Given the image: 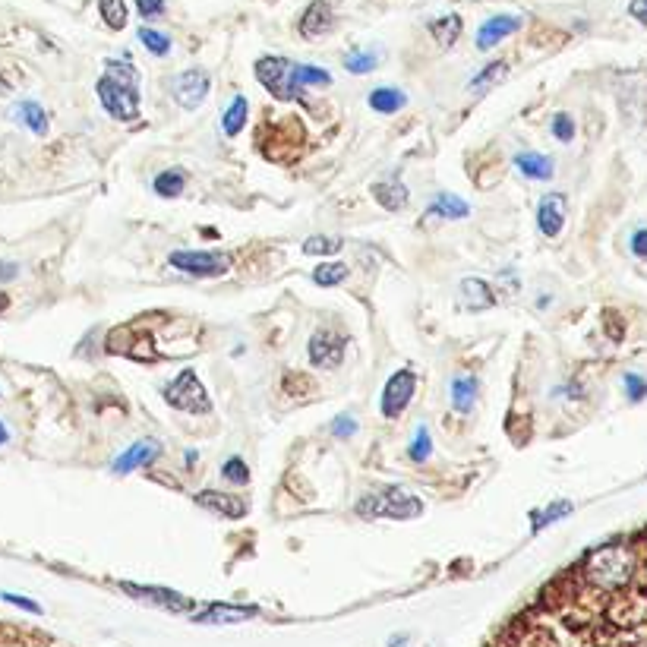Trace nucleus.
I'll use <instances>...</instances> for the list:
<instances>
[{"label":"nucleus","instance_id":"17","mask_svg":"<svg viewBox=\"0 0 647 647\" xmlns=\"http://www.w3.org/2000/svg\"><path fill=\"white\" fill-rule=\"evenodd\" d=\"M124 591L136 600L143 603H155V606H165V610H187L190 600L180 597L174 591H165V588H139V584H124Z\"/></svg>","mask_w":647,"mask_h":647},{"label":"nucleus","instance_id":"39","mask_svg":"<svg viewBox=\"0 0 647 647\" xmlns=\"http://www.w3.org/2000/svg\"><path fill=\"white\" fill-rule=\"evenodd\" d=\"M625 395H629L632 401H641L644 395H647V379L644 376H638V373H625Z\"/></svg>","mask_w":647,"mask_h":647},{"label":"nucleus","instance_id":"29","mask_svg":"<svg viewBox=\"0 0 647 647\" xmlns=\"http://www.w3.org/2000/svg\"><path fill=\"white\" fill-rule=\"evenodd\" d=\"M98 13H101V19H105V26L108 29H114V32H120L127 26V4L124 0H98Z\"/></svg>","mask_w":647,"mask_h":647},{"label":"nucleus","instance_id":"22","mask_svg":"<svg viewBox=\"0 0 647 647\" xmlns=\"http://www.w3.org/2000/svg\"><path fill=\"white\" fill-rule=\"evenodd\" d=\"M461 16L458 13H446V16H436L430 23V35L436 38V45L442 48H452L458 38H461Z\"/></svg>","mask_w":647,"mask_h":647},{"label":"nucleus","instance_id":"5","mask_svg":"<svg viewBox=\"0 0 647 647\" xmlns=\"http://www.w3.org/2000/svg\"><path fill=\"white\" fill-rule=\"evenodd\" d=\"M168 262L177 272L196 275V278H218L231 272V256L215 250H174Z\"/></svg>","mask_w":647,"mask_h":647},{"label":"nucleus","instance_id":"28","mask_svg":"<svg viewBox=\"0 0 647 647\" xmlns=\"http://www.w3.org/2000/svg\"><path fill=\"white\" fill-rule=\"evenodd\" d=\"M155 193L158 196H165V199H174V196H180L184 193V187H187V174L180 171V168H174V171H161L158 177H155Z\"/></svg>","mask_w":647,"mask_h":647},{"label":"nucleus","instance_id":"25","mask_svg":"<svg viewBox=\"0 0 647 647\" xmlns=\"http://www.w3.org/2000/svg\"><path fill=\"white\" fill-rule=\"evenodd\" d=\"M427 215H442V218H452V221H461V218H468L471 215V206L464 199L458 196H449V193H439L433 199V206Z\"/></svg>","mask_w":647,"mask_h":647},{"label":"nucleus","instance_id":"42","mask_svg":"<svg viewBox=\"0 0 647 647\" xmlns=\"http://www.w3.org/2000/svg\"><path fill=\"white\" fill-rule=\"evenodd\" d=\"M629 244H632V253H635V256L647 259V231H635Z\"/></svg>","mask_w":647,"mask_h":647},{"label":"nucleus","instance_id":"26","mask_svg":"<svg viewBox=\"0 0 647 647\" xmlns=\"http://www.w3.org/2000/svg\"><path fill=\"white\" fill-rule=\"evenodd\" d=\"M247 114H250V101L244 95H237L231 101V108L225 111V117H221V130H225L228 136H237L247 127Z\"/></svg>","mask_w":647,"mask_h":647},{"label":"nucleus","instance_id":"38","mask_svg":"<svg viewBox=\"0 0 647 647\" xmlns=\"http://www.w3.org/2000/svg\"><path fill=\"white\" fill-rule=\"evenodd\" d=\"M354 433H357V417H354V414H338V417L332 420V436L351 439Z\"/></svg>","mask_w":647,"mask_h":647},{"label":"nucleus","instance_id":"15","mask_svg":"<svg viewBox=\"0 0 647 647\" xmlns=\"http://www.w3.org/2000/svg\"><path fill=\"white\" fill-rule=\"evenodd\" d=\"M461 307L464 310H490L496 307V294L483 278H464L461 281Z\"/></svg>","mask_w":647,"mask_h":647},{"label":"nucleus","instance_id":"14","mask_svg":"<svg viewBox=\"0 0 647 647\" xmlns=\"http://www.w3.org/2000/svg\"><path fill=\"white\" fill-rule=\"evenodd\" d=\"M253 616H256L253 606H228V603H212L202 613H193V619L202 625H234V622H247Z\"/></svg>","mask_w":647,"mask_h":647},{"label":"nucleus","instance_id":"8","mask_svg":"<svg viewBox=\"0 0 647 647\" xmlns=\"http://www.w3.org/2000/svg\"><path fill=\"white\" fill-rule=\"evenodd\" d=\"M171 95L180 108L196 111L209 95V73L206 70H184L171 79Z\"/></svg>","mask_w":647,"mask_h":647},{"label":"nucleus","instance_id":"12","mask_svg":"<svg viewBox=\"0 0 647 647\" xmlns=\"http://www.w3.org/2000/svg\"><path fill=\"white\" fill-rule=\"evenodd\" d=\"M158 452H161V446H158L155 439H139V442H133L130 449H124V455L114 458L111 468H114V474H130L136 468H143V464L155 461Z\"/></svg>","mask_w":647,"mask_h":647},{"label":"nucleus","instance_id":"37","mask_svg":"<svg viewBox=\"0 0 647 647\" xmlns=\"http://www.w3.org/2000/svg\"><path fill=\"white\" fill-rule=\"evenodd\" d=\"M553 136L559 139V143H572V139H575V120L569 114H556L553 117Z\"/></svg>","mask_w":647,"mask_h":647},{"label":"nucleus","instance_id":"30","mask_svg":"<svg viewBox=\"0 0 647 647\" xmlns=\"http://www.w3.org/2000/svg\"><path fill=\"white\" fill-rule=\"evenodd\" d=\"M348 278V266L345 262H322V266L313 269V281L322 288H335Z\"/></svg>","mask_w":647,"mask_h":647},{"label":"nucleus","instance_id":"40","mask_svg":"<svg viewBox=\"0 0 647 647\" xmlns=\"http://www.w3.org/2000/svg\"><path fill=\"white\" fill-rule=\"evenodd\" d=\"M136 10L143 19H158L165 13V0H136Z\"/></svg>","mask_w":647,"mask_h":647},{"label":"nucleus","instance_id":"24","mask_svg":"<svg viewBox=\"0 0 647 647\" xmlns=\"http://www.w3.org/2000/svg\"><path fill=\"white\" fill-rule=\"evenodd\" d=\"M294 83H297V92L303 95L307 86H319V89L332 86V76H329V70L313 67V64H294Z\"/></svg>","mask_w":647,"mask_h":647},{"label":"nucleus","instance_id":"4","mask_svg":"<svg viewBox=\"0 0 647 647\" xmlns=\"http://www.w3.org/2000/svg\"><path fill=\"white\" fill-rule=\"evenodd\" d=\"M256 79L262 83V89L272 92L278 101L300 98L297 83H294V64L288 57H259L256 60Z\"/></svg>","mask_w":647,"mask_h":647},{"label":"nucleus","instance_id":"19","mask_svg":"<svg viewBox=\"0 0 647 647\" xmlns=\"http://www.w3.org/2000/svg\"><path fill=\"white\" fill-rule=\"evenodd\" d=\"M515 168L524 177H531V180H550L556 161L550 155H540V152H518L515 155Z\"/></svg>","mask_w":647,"mask_h":647},{"label":"nucleus","instance_id":"7","mask_svg":"<svg viewBox=\"0 0 647 647\" xmlns=\"http://www.w3.org/2000/svg\"><path fill=\"white\" fill-rule=\"evenodd\" d=\"M414 389H417V373L398 370L386 382V389H382V417H386V420H398L404 411H408V404L414 398Z\"/></svg>","mask_w":647,"mask_h":647},{"label":"nucleus","instance_id":"27","mask_svg":"<svg viewBox=\"0 0 647 647\" xmlns=\"http://www.w3.org/2000/svg\"><path fill=\"white\" fill-rule=\"evenodd\" d=\"M505 73H509V64H505V60H493V64H487L477 76H471L468 89H471V92H487V89H493L496 83H502Z\"/></svg>","mask_w":647,"mask_h":647},{"label":"nucleus","instance_id":"45","mask_svg":"<svg viewBox=\"0 0 647 647\" xmlns=\"http://www.w3.org/2000/svg\"><path fill=\"white\" fill-rule=\"evenodd\" d=\"M7 439H10V433H7V427H4V423H0V446H4Z\"/></svg>","mask_w":647,"mask_h":647},{"label":"nucleus","instance_id":"6","mask_svg":"<svg viewBox=\"0 0 647 647\" xmlns=\"http://www.w3.org/2000/svg\"><path fill=\"white\" fill-rule=\"evenodd\" d=\"M348 351V338L335 329H319L310 338V363L316 370H338Z\"/></svg>","mask_w":647,"mask_h":647},{"label":"nucleus","instance_id":"41","mask_svg":"<svg viewBox=\"0 0 647 647\" xmlns=\"http://www.w3.org/2000/svg\"><path fill=\"white\" fill-rule=\"evenodd\" d=\"M0 600H7V603H13V606H23V610H29V613H42V606H38L35 600H29V597H16V594H0Z\"/></svg>","mask_w":647,"mask_h":647},{"label":"nucleus","instance_id":"32","mask_svg":"<svg viewBox=\"0 0 647 647\" xmlns=\"http://www.w3.org/2000/svg\"><path fill=\"white\" fill-rule=\"evenodd\" d=\"M430 455H433V436H430L427 427H417V430H414V439H411V446H408V458H411L414 464H423Z\"/></svg>","mask_w":647,"mask_h":647},{"label":"nucleus","instance_id":"11","mask_svg":"<svg viewBox=\"0 0 647 647\" xmlns=\"http://www.w3.org/2000/svg\"><path fill=\"white\" fill-rule=\"evenodd\" d=\"M332 26H335V13H332L329 0H313L300 16V35L303 38H322V35L332 32Z\"/></svg>","mask_w":647,"mask_h":647},{"label":"nucleus","instance_id":"21","mask_svg":"<svg viewBox=\"0 0 647 647\" xmlns=\"http://www.w3.org/2000/svg\"><path fill=\"white\" fill-rule=\"evenodd\" d=\"M477 392H480L477 379L458 373V376L452 379V408H455L458 414H468V411L474 408V401H477Z\"/></svg>","mask_w":647,"mask_h":647},{"label":"nucleus","instance_id":"20","mask_svg":"<svg viewBox=\"0 0 647 647\" xmlns=\"http://www.w3.org/2000/svg\"><path fill=\"white\" fill-rule=\"evenodd\" d=\"M10 114L16 117V124L29 127L32 133H38V136H45V133H48V114H45V108H42V105H38V101H32V98L19 101V105H13V111H10Z\"/></svg>","mask_w":647,"mask_h":647},{"label":"nucleus","instance_id":"46","mask_svg":"<svg viewBox=\"0 0 647 647\" xmlns=\"http://www.w3.org/2000/svg\"><path fill=\"white\" fill-rule=\"evenodd\" d=\"M389 647H408V638H395V641H392Z\"/></svg>","mask_w":647,"mask_h":647},{"label":"nucleus","instance_id":"13","mask_svg":"<svg viewBox=\"0 0 647 647\" xmlns=\"http://www.w3.org/2000/svg\"><path fill=\"white\" fill-rule=\"evenodd\" d=\"M196 505L209 512H218L225 518H244L247 515V499L231 496V493H218V490H202L196 493Z\"/></svg>","mask_w":647,"mask_h":647},{"label":"nucleus","instance_id":"16","mask_svg":"<svg viewBox=\"0 0 647 647\" xmlns=\"http://www.w3.org/2000/svg\"><path fill=\"white\" fill-rule=\"evenodd\" d=\"M136 348H146L149 354H155L152 351V338L146 335H139V329H133V326H124V329H114L111 335H108V351L111 354H127V357H136Z\"/></svg>","mask_w":647,"mask_h":647},{"label":"nucleus","instance_id":"9","mask_svg":"<svg viewBox=\"0 0 647 647\" xmlns=\"http://www.w3.org/2000/svg\"><path fill=\"white\" fill-rule=\"evenodd\" d=\"M565 212H569V202H565V193H547L537 206V228L543 237H559L562 225H565Z\"/></svg>","mask_w":647,"mask_h":647},{"label":"nucleus","instance_id":"23","mask_svg":"<svg viewBox=\"0 0 647 647\" xmlns=\"http://www.w3.org/2000/svg\"><path fill=\"white\" fill-rule=\"evenodd\" d=\"M370 108L379 111V114H398L404 105H408V98H404L401 89H392V86H379L370 92Z\"/></svg>","mask_w":647,"mask_h":647},{"label":"nucleus","instance_id":"31","mask_svg":"<svg viewBox=\"0 0 647 647\" xmlns=\"http://www.w3.org/2000/svg\"><path fill=\"white\" fill-rule=\"evenodd\" d=\"M376 64H379V54H376V51H367V48H354V51L345 54V67H348L351 73H357V76L376 70Z\"/></svg>","mask_w":647,"mask_h":647},{"label":"nucleus","instance_id":"44","mask_svg":"<svg viewBox=\"0 0 647 647\" xmlns=\"http://www.w3.org/2000/svg\"><path fill=\"white\" fill-rule=\"evenodd\" d=\"M16 272H19L16 262H0V281H10V278H16Z\"/></svg>","mask_w":647,"mask_h":647},{"label":"nucleus","instance_id":"34","mask_svg":"<svg viewBox=\"0 0 647 647\" xmlns=\"http://www.w3.org/2000/svg\"><path fill=\"white\" fill-rule=\"evenodd\" d=\"M139 42H143L155 57H165L168 51H171V38L165 35V32H155V29H149V26H143L139 29Z\"/></svg>","mask_w":647,"mask_h":647},{"label":"nucleus","instance_id":"36","mask_svg":"<svg viewBox=\"0 0 647 647\" xmlns=\"http://www.w3.org/2000/svg\"><path fill=\"white\" fill-rule=\"evenodd\" d=\"M221 474H225V480L237 483V487H244V483L250 480V468H247L244 458H228L225 464H221Z\"/></svg>","mask_w":647,"mask_h":647},{"label":"nucleus","instance_id":"33","mask_svg":"<svg viewBox=\"0 0 647 647\" xmlns=\"http://www.w3.org/2000/svg\"><path fill=\"white\" fill-rule=\"evenodd\" d=\"M569 512H572V502H553V505H547V509L531 512V524H534V531H543L547 524H553L556 518H565Z\"/></svg>","mask_w":647,"mask_h":647},{"label":"nucleus","instance_id":"18","mask_svg":"<svg viewBox=\"0 0 647 647\" xmlns=\"http://www.w3.org/2000/svg\"><path fill=\"white\" fill-rule=\"evenodd\" d=\"M373 199L386 212H401L408 209V187L398 180H379V184H373Z\"/></svg>","mask_w":647,"mask_h":647},{"label":"nucleus","instance_id":"2","mask_svg":"<svg viewBox=\"0 0 647 647\" xmlns=\"http://www.w3.org/2000/svg\"><path fill=\"white\" fill-rule=\"evenodd\" d=\"M360 518H392V521H408L423 515V502L411 493H404L398 487H386L379 493H370L357 502Z\"/></svg>","mask_w":647,"mask_h":647},{"label":"nucleus","instance_id":"10","mask_svg":"<svg viewBox=\"0 0 647 647\" xmlns=\"http://www.w3.org/2000/svg\"><path fill=\"white\" fill-rule=\"evenodd\" d=\"M518 29H521V19L512 16V13L490 16L487 23L480 26V32H477V48H480V51H490V48H496L499 42H505L509 35H515Z\"/></svg>","mask_w":647,"mask_h":647},{"label":"nucleus","instance_id":"3","mask_svg":"<svg viewBox=\"0 0 647 647\" xmlns=\"http://www.w3.org/2000/svg\"><path fill=\"white\" fill-rule=\"evenodd\" d=\"M165 401L177 411H187V414H209L212 411V401L206 386L199 382L196 370H180L177 379L165 389Z\"/></svg>","mask_w":647,"mask_h":647},{"label":"nucleus","instance_id":"43","mask_svg":"<svg viewBox=\"0 0 647 647\" xmlns=\"http://www.w3.org/2000/svg\"><path fill=\"white\" fill-rule=\"evenodd\" d=\"M629 16L638 19L641 26H647V0H632V4H629Z\"/></svg>","mask_w":647,"mask_h":647},{"label":"nucleus","instance_id":"1","mask_svg":"<svg viewBox=\"0 0 647 647\" xmlns=\"http://www.w3.org/2000/svg\"><path fill=\"white\" fill-rule=\"evenodd\" d=\"M105 76L98 79V101L114 120H136L139 117V73L130 64V57L124 60H108Z\"/></svg>","mask_w":647,"mask_h":647},{"label":"nucleus","instance_id":"35","mask_svg":"<svg viewBox=\"0 0 647 647\" xmlns=\"http://www.w3.org/2000/svg\"><path fill=\"white\" fill-rule=\"evenodd\" d=\"M341 250V240L338 237H310L303 240V253L307 256H329V253H338Z\"/></svg>","mask_w":647,"mask_h":647}]
</instances>
